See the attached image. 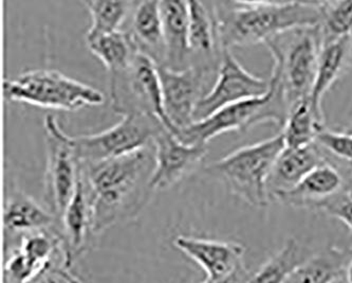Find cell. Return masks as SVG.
<instances>
[{
    "label": "cell",
    "instance_id": "cell-1",
    "mask_svg": "<svg viewBox=\"0 0 352 283\" xmlns=\"http://www.w3.org/2000/svg\"><path fill=\"white\" fill-rule=\"evenodd\" d=\"M155 165L153 143L117 158L80 164L94 235L135 219L146 207L155 193L151 187Z\"/></svg>",
    "mask_w": 352,
    "mask_h": 283
},
{
    "label": "cell",
    "instance_id": "cell-2",
    "mask_svg": "<svg viewBox=\"0 0 352 283\" xmlns=\"http://www.w3.org/2000/svg\"><path fill=\"white\" fill-rule=\"evenodd\" d=\"M223 49L267 44L293 29L316 27L320 1H220L215 3Z\"/></svg>",
    "mask_w": 352,
    "mask_h": 283
},
{
    "label": "cell",
    "instance_id": "cell-3",
    "mask_svg": "<svg viewBox=\"0 0 352 283\" xmlns=\"http://www.w3.org/2000/svg\"><path fill=\"white\" fill-rule=\"evenodd\" d=\"M285 147L284 137L279 133L271 138L239 147L208 165L206 172L245 203L265 208L272 200L267 190V180Z\"/></svg>",
    "mask_w": 352,
    "mask_h": 283
},
{
    "label": "cell",
    "instance_id": "cell-4",
    "mask_svg": "<svg viewBox=\"0 0 352 283\" xmlns=\"http://www.w3.org/2000/svg\"><path fill=\"white\" fill-rule=\"evenodd\" d=\"M265 46L273 59L271 78L283 90L289 109L310 98L322 50L318 25L281 33Z\"/></svg>",
    "mask_w": 352,
    "mask_h": 283
},
{
    "label": "cell",
    "instance_id": "cell-5",
    "mask_svg": "<svg viewBox=\"0 0 352 283\" xmlns=\"http://www.w3.org/2000/svg\"><path fill=\"white\" fill-rule=\"evenodd\" d=\"M270 90L263 97L245 100L215 112L176 134L186 145H208L212 139L228 132L247 133L265 123L284 127L289 106L276 81L270 78Z\"/></svg>",
    "mask_w": 352,
    "mask_h": 283
},
{
    "label": "cell",
    "instance_id": "cell-6",
    "mask_svg": "<svg viewBox=\"0 0 352 283\" xmlns=\"http://www.w3.org/2000/svg\"><path fill=\"white\" fill-rule=\"evenodd\" d=\"M3 96L9 101L66 112L105 102L101 90L53 70H29L13 80H6Z\"/></svg>",
    "mask_w": 352,
    "mask_h": 283
},
{
    "label": "cell",
    "instance_id": "cell-7",
    "mask_svg": "<svg viewBox=\"0 0 352 283\" xmlns=\"http://www.w3.org/2000/svg\"><path fill=\"white\" fill-rule=\"evenodd\" d=\"M110 99L116 113H139L153 116L175 135L165 114L158 65L138 53L123 72L110 74Z\"/></svg>",
    "mask_w": 352,
    "mask_h": 283
},
{
    "label": "cell",
    "instance_id": "cell-8",
    "mask_svg": "<svg viewBox=\"0 0 352 283\" xmlns=\"http://www.w3.org/2000/svg\"><path fill=\"white\" fill-rule=\"evenodd\" d=\"M164 127L153 116L126 114L113 127L101 133L72 137V141L80 164H92L131 154L153 145Z\"/></svg>",
    "mask_w": 352,
    "mask_h": 283
},
{
    "label": "cell",
    "instance_id": "cell-9",
    "mask_svg": "<svg viewBox=\"0 0 352 283\" xmlns=\"http://www.w3.org/2000/svg\"><path fill=\"white\" fill-rule=\"evenodd\" d=\"M44 127L46 133L45 202L49 210L60 220L78 187L80 164L72 136L60 129L56 117L47 115Z\"/></svg>",
    "mask_w": 352,
    "mask_h": 283
},
{
    "label": "cell",
    "instance_id": "cell-10",
    "mask_svg": "<svg viewBox=\"0 0 352 283\" xmlns=\"http://www.w3.org/2000/svg\"><path fill=\"white\" fill-rule=\"evenodd\" d=\"M270 80L252 74L224 49L216 82L202 98L194 113V123L208 117L226 106L263 97L270 90Z\"/></svg>",
    "mask_w": 352,
    "mask_h": 283
},
{
    "label": "cell",
    "instance_id": "cell-11",
    "mask_svg": "<svg viewBox=\"0 0 352 283\" xmlns=\"http://www.w3.org/2000/svg\"><path fill=\"white\" fill-rule=\"evenodd\" d=\"M158 70L165 114L174 127L176 136L180 129L194 123L195 109L206 96V83L213 74L194 66L184 70L158 66Z\"/></svg>",
    "mask_w": 352,
    "mask_h": 283
},
{
    "label": "cell",
    "instance_id": "cell-12",
    "mask_svg": "<svg viewBox=\"0 0 352 283\" xmlns=\"http://www.w3.org/2000/svg\"><path fill=\"white\" fill-rule=\"evenodd\" d=\"M155 170L151 180L153 191H164L198 170L208 153V145L181 143L166 127L157 135Z\"/></svg>",
    "mask_w": 352,
    "mask_h": 283
},
{
    "label": "cell",
    "instance_id": "cell-13",
    "mask_svg": "<svg viewBox=\"0 0 352 283\" xmlns=\"http://www.w3.org/2000/svg\"><path fill=\"white\" fill-rule=\"evenodd\" d=\"M190 66L217 74L223 47L218 30L217 12L212 1H188Z\"/></svg>",
    "mask_w": 352,
    "mask_h": 283
},
{
    "label": "cell",
    "instance_id": "cell-14",
    "mask_svg": "<svg viewBox=\"0 0 352 283\" xmlns=\"http://www.w3.org/2000/svg\"><path fill=\"white\" fill-rule=\"evenodd\" d=\"M174 245L206 273V281L215 282L235 274L243 266L245 247L233 241L178 235Z\"/></svg>",
    "mask_w": 352,
    "mask_h": 283
},
{
    "label": "cell",
    "instance_id": "cell-15",
    "mask_svg": "<svg viewBox=\"0 0 352 283\" xmlns=\"http://www.w3.org/2000/svg\"><path fill=\"white\" fill-rule=\"evenodd\" d=\"M348 176L349 173L327 161L309 173L298 186L275 194L272 200L291 207L322 210L345 192Z\"/></svg>",
    "mask_w": 352,
    "mask_h": 283
},
{
    "label": "cell",
    "instance_id": "cell-16",
    "mask_svg": "<svg viewBox=\"0 0 352 283\" xmlns=\"http://www.w3.org/2000/svg\"><path fill=\"white\" fill-rule=\"evenodd\" d=\"M63 239V265L67 269L89 249L92 231L91 209L85 184L80 175L74 198L58 220Z\"/></svg>",
    "mask_w": 352,
    "mask_h": 283
},
{
    "label": "cell",
    "instance_id": "cell-17",
    "mask_svg": "<svg viewBox=\"0 0 352 283\" xmlns=\"http://www.w3.org/2000/svg\"><path fill=\"white\" fill-rule=\"evenodd\" d=\"M3 225L5 243L12 239L16 243V239L21 240L28 233L49 231L60 226L58 218L50 210L19 190H12L6 198Z\"/></svg>",
    "mask_w": 352,
    "mask_h": 283
},
{
    "label": "cell",
    "instance_id": "cell-18",
    "mask_svg": "<svg viewBox=\"0 0 352 283\" xmlns=\"http://www.w3.org/2000/svg\"><path fill=\"white\" fill-rule=\"evenodd\" d=\"M327 159L316 145L305 147H285L275 161L267 180V190L271 200L281 192H287L298 186L309 173Z\"/></svg>",
    "mask_w": 352,
    "mask_h": 283
},
{
    "label": "cell",
    "instance_id": "cell-19",
    "mask_svg": "<svg viewBox=\"0 0 352 283\" xmlns=\"http://www.w3.org/2000/svg\"><path fill=\"white\" fill-rule=\"evenodd\" d=\"M129 31L138 51L163 66L165 62V42L160 1L135 3L131 14Z\"/></svg>",
    "mask_w": 352,
    "mask_h": 283
},
{
    "label": "cell",
    "instance_id": "cell-20",
    "mask_svg": "<svg viewBox=\"0 0 352 283\" xmlns=\"http://www.w3.org/2000/svg\"><path fill=\"white\" fill-rule=\"evenodd\" d=\"M165 42L163 66L172 70L190 67L188 1H160Z\"/></svg>",
    "mask_w": 352,
    "mask_h": 283
},
{
    "label": "cell",
    "instance_id": "cell-21",
    "mask_svg": "<svg viewBox=\"0 0 352 283\" xmlns=\"http://www.w3.org/2000/svg\"><path fill=\"white\" fill-rule=\"evenodd\" d=\"M352 67V34L322 45L318 59V72L310 101L314 111L325 119L322 102L330 88L345 76Z\"/></svg>",
    "mask_w": 352,
    "mask_h": 283
},
{
    "label": "cell",
    "instance_id": "cell-22",
    "mask_svg": "<svg viewBox=\"0 0 352 283\" xmlns=\"http://www.w3.org/2000/svg\"><path fill=\"white\" fill-rule=\"evenodd\" d=\"M352 249L329 247L295 269L286 283H336L344 275Z\"/></svg>",
    "mask_w": 352,
    "mask_h": 283
},
{
    "label": "cell",
    "instance_id": "cell-23",
    "mask_svg": "<svg viewBox=\"0 0 352 283\" xmlns=\"http://www.w3.org/2000/svg\"><path fill=\"white\" fill-rule=\"evenodd\" d=\"M308 249L294 238L287 240L276 253L267 259L248 283H286L295 269L311 257Z\"/></svg>",
    "mask_w": 352,
    "mask_h": 283
},
{
    "label": "cell",
    "instance_id": "cell-24",
    "mask_svg": "<svg viewBox=\"0 0 352 283\" xmlns=\"http://www.w3.org/2000/svg\"><path fill=\"white\" fill-rule=\"evenodd\" d=\"M322 127H325V119L316 113L308 98L291 106L280 133L286 147L296 149L314 145Z\"/></svg>",
    "mask_w": 352,
    "mask_h": 283
},
{
    "label": "cell",
    "instance_id": "cell-25",
    "mask_svg": "<svg viewBox=\"0 0 352 283\" xmlns=\"http://www.w3.org/2000/svg\"><path fill=\"white\" fill-rule=\"evenodd\" d=\"M88 48L103 63L109 74L123 72L137 56V46L129 31L119 30L87 43Z\"/></svg>",
    "mask_w": 352,
    "mask_h": 283
},
{
    "label": "cell",
    "instance_id": "cell-26",
    "mask_svg": "<svg viewBox=\"0 0 352 283\" xmlns=\"http://www.w3.org/2000/svg\"><path fill=\"white\" fill-rule=\"evenodd\" d=\"M91 15V25L86 33V43L122 30L135 8L133 1H82Z\"/></svg>",
    "mask_w": 352,
    "mask_h": 283
},
{
    "label": "cell",
    "instance_id": "cell-27",
    "mask_svg": "<svg viewBox=\"0 0 352 283\" xmlns=\"http://www.w3.org/2000/svg\"><path fill=\"white\" fill-rule=\"evenodd\" d=\"M318 23L322 45L352 34V1H320Z\"/></svg>",
    "mask_w": 352,
    "mask_h": 283
},
{
    "label": "cell",
    "instance_id": "cell-28",
    "mask_svg": "<svg viewBox=\"0 0 352 283\" xmlns=\"http://www.w3.org/2000/svg\"><path fill=\"white\" fill-rule=\"evenodd\" d=\"M314 145L322 151L327 161L351 174L352 133L322 127L318 132Z\"/></svg>",
    "mask_w": 352,
    "mask_h": 283
},
{
    "label": "cell",
    "instance_id": "cell-29",
    "mask_svg": "<svg viewBox=\"0 0 352 283\" xmlns=\"http://www.w3.org/2000/svg\"><path fill=\"white\" fill-rule=\"evenodd\" d=\"M320 211L339 220L352 231V198L348 196L345 192L326 204Z\"/></svg>",
    "mask_w": 352,
    "mask_h": 283
},
{
    "label": "cell",
    "instance_id": "cell-30",
    "mask_svg": "<svg viewBox=\"0 0 352 283\" xmlns=\"http://www.w3.org/2000/svg\"><path fill=\"white\" fill-rule=\"evenodd\" d=\"M32 283H82L78 277L69 272L64 265H52Z\"/></svg>",
    "mask_w": 352,
    "mask_h": 283
},
{
    "label": "cell",
    "instance_id": "cell-31",
    "mask_svg": "<svg viewBox=\"0 0 352 283\" xmlns=\"http://www.w3.org/2000/svg\"><path fill=\"white\" fill-rule=\"evenodd\" d=\"M249 275L245 272V267H241L239 271L228 277V278L222 279V280L215 281V282H210V281L204 280L202 282H188V283H248L249 280Z\"/></svg>",
    "mask_w": 352,
    "mask_h": 283
},
{
    "label": "cell",
    "instance_id": "cell-32",
    "mask_svg": "<svg viewBox=\"0 0 352 283\" xmlns=\"http://www.w3.org/2000/svg\"><path fill=\"white\" fill-rule=\"evenodd\" d=\"M344 277H345L346 283H352V253L346 264Z\"/></svg>",
    "mask_w": 352,
    "mask_h": 283
},
{
    "label": "cell",
    "instance_id": "cell-33",
    "mask_svg": "<svg viewBox=\"0 0 352 283\" xmlns=\"http://www.w3.org/2000/svg\"><path fill=\"white\" fill-rule=\"evenodd\" d=\"M345 193L350 196V198H352V173L349 175V178H347V182H346Z\"/></svg>",
    "mask_w": 352,
    "mask_h": 283
},
{
    "label": "cell",
    "instance_id": "cell-34",
    "mask_svg": "<svg viewBox=\"0 0 352 283\" xmlns=\"http://www.w3.org/2000/svg\"><path fill=\"white\" fill-rule=\"evenodd\" d=\"M344 131L349 132V133H352V119L350 120L349 125L344 129Z\"/></svg>",
    "mask_w": 352,
    "mask_h": 283
},
{
    "label": "cell",
    "instance_id": "cell-35",
    "mask_svg": "<svg viewBox=\"0 0 352 283\" xmlns=\"http://www.w3.org/2000/svg\"><path fill=\"white\" fill-rule=\"evenodd\" d=\"M336 283H339V282H336Z\"/></svg>",
    "mask_w": 352,
    "mask_h": 283
}]
</instances>
